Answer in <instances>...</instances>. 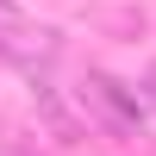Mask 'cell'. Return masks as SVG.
<instances>
[{
  "label": "cell",
  "instance_id": "1",
  "mask_svg": "<svg viewBox=\"0 0 156 156\" xmlns=\"http://www.w3.org/2000/svg\"><path fill=\"white\" fill-rule=\"evenodd\" d=\"M75 100H81L87 125H100L106 137H144L150 125H156L150 94L131 87V81H119V75H106V69H87L81 87H75Z\"/></svg>",
  "mask_w": 156,
  "mask_h": 156
},
{
  "label": "cell",
  "instance_id": "2",
  "mask_svg": "<svg viewBox=\"0 0 156 156\" xmlns=\"http://www.w3.org/2000/svg\"><path fill=\"white\" fill-rule=\"evenodd\" d=\"M62 50V37L50 25H37L25 6L0 0V62H19V69H50Z\"/></svg>",
  "mask_w": 156,
  "mask_h": 156
},
{
  "label": "cell",
  "instance_id": "3",
  "mask_svg": "<svg viewBox=\"0 0 156 156\" xmlns=\"http://www.w3.org/2000/svg\"><path fill=\"white\" fill-rule=\"evenodd\" d=\"M144 94H150V112H156V69H150V87H144Z\"/></svg>",
  "mask_w": 156,
  "mask_h": 156
}]
</instances>
